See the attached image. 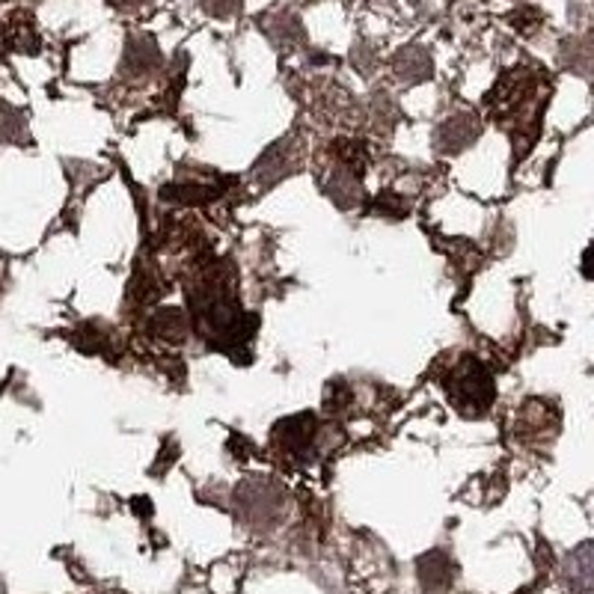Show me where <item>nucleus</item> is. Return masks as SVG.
<instances>
[{"label":"nucleus","instance_id":"nucleus-1","mask_svg":"<svg viewBox=\"0 0 594 594\" xmlns=\"http://www.w3.org/2000/svg\"><path fill=\"white\" fill-rule=\"evenodd\" d=\"M446 393L458 413L482 416L494 404V378L475 357H461L446 378Z\"/></svg>","mask_w":594,"mask_h":594},{"label":"nucleus","instance_id":"nucleus-2","mask_svg":"<svg viewBox=\"0 0 594 594\" xmlns=\"http://www.w3.org/2000/svg\"><path fill=\"white\" fill-rule=\"evenodd\" d=\"M285 496L273 482H247L238 491V512L250 526H273L280 520Z\"/></svg>","mask_w":594,"mask_h":594},{"label":"nucleus","instance_id":"nucleus-3","mask_svg":"<svg viewBox=\"0 0 594 594\" xmlns=\"http://www.w3.org/2000/svg\"><path fill=\"white\" fill-rule=\"evenodd\" d=\"M273 440L280 444L282 452L294 455V458H310L315 449V416L303 413V416L282 419L273 428Z\"/></svg>","mask_w":594,"mask_h":594},{"label":"nucleus","instance_id":"nucleus-4","mask_svg":"<svg viewBox=\"0 0 594 594\" xmlns=\"http://www.w3.org/2000/svg\"><path fill=\"white\" fill-rule=\"evenodd\" d=\"M475 141H479V120H473L470 113H458L452 120H446L434 134V146L444 155H455Z\"/></svg>","mask_w":594,"mask_h":594},{"label":"nucleus","instance_id":"nucleus-5","mask_svg":"<svg viewBox=\"0 0 594 594\" xmlns=\"http://www.w3.org/2000/svg\"><path fill=\"white\" fill-rule=\"evenodd\" d=\"M419 583L428 594H446L455 583V562L444 550H432V553L419 556Z\"/></svg>","mask_w":594,"mask_h":594},{"label":"nucleus","instance_id":"nucleus-6","mask_svg":"<svg viewBox=\"0 0 594 594\" xmlns=\"http://www.w3.org/2000/svg\"><path fill=\"white\" fill-rule=\"evenodd\" d=\"M564 580L576 594H592L594 585V553L592 541H585L564 559Z\"/></svg>","mask_w":594,"mask_h":594},{"label":"nucleus","instance_id":"nucleus-7","mask_svg":"<svg viewBox=\"0 0 594 594\" xmlns=\"http://www.w3.org/2000/svg\"><path fill=\"white\" fill-rule=\"evenodd\" d=\"M399 78L407 83H419L425 78H432V57L423 48H404L395 54L393 60Z\"/></svg>","mask_w":594,"mask_h":594},{"label":"nucleus","instance_id":"nucleus-8","mask_svg":"<svg viewBox=\"0 0 594 594\" xmlns=\"http://www.w3.org/2000/svg\"><path fill=\"white\" fill-rule=\"evenodd\" d=\"M158 48L149 36H134L132 45H128V54H125V69L134 71V75H149V71L158 69Z\"/></svg>","mask_w":594,"mask_h":594},{"label":"nucleus","instance_id":"nucleus-9","mask_svg":"<svg viewBox=\"0 0 594 594\" xmlns=\"http://www.w3.org/2000/svg\"><path fill=\"white\" fill-rule=\"evenodd\" d=\"M15 36V48L19 51H36L40 48V40H36V31H33L31 19H24V15H15L10 21V27H7V40Z\"/></svg>","mask_w":594,"mask_h":594},{"label":"nucleus","instance_id":"nucleus-10","mask_svg":"<svg viewBox=\"0 0 594 594\" xmlns=\"http://www.w3.org/2000/svg\"><path fill=\"white\" fill-rule=\"evenodd\" d=\"M152 324H155V333H161L167 339H182L184 330H188L182 313H176V310H167V313L158 315Z\"/></svg>","mask_w":594,"mask_h":594},{"label":"nucleus","instance_id":"nucleus-11","mask_svg":"<svg viewBox=\"0 0 594 594\" xmlns=\"http://www.w3.org/2000/svg\"><path fill=\"white\" fill-rule=\"evenodd\" d=\"M238 3H242V0H202L205 12H212L217 19H229L232 12L238 10Z\"/></svg>","mask_w":594,"mask_h":594},{"label":"nucleus","instance_id":"nucleus-12","mask_svg":"<svg viewBox=\"0 0 594 594\" xmlns=\"http://www.w3.org/2000/svg\"><path fill=\"white\" fill-rule=\"evenodd\" d=\"M529 12H533V10H526V15H529ZM533 19H535V24H541V12L535 10L533 12ZM512 21H517V27H520V31H524V27H526V19H517V15H514Z\"/></svg>","mask_w":594,"mask_h":594},{"label":"nucleus","instance_id":"nucleus-13","mask_svg":"<svg viewBox=\"0 0 594 594\" xmlns=\"http://www.w3.org/2000/svg\"><path fill=\"white\" fill-rule=\"evenodd\" d=\"M111 3H116V7H122V10H132V7H137L141 0H111Z\"/></svg>","mask_w":594,"mask_h":594},{"label":"nucleus","instance_id":"nucleus-14","mask_svg":"<svg viewBox=\"0 0 594 594\" xmlns=\"http://www.w3.org/2000/svg\"><path fill=\"white\" fill-rule=\"evenodd\" d=\"M0 594H3V583H0Z\"/></svg>","mask_w":594,"mask_h":594}]
</instances>
